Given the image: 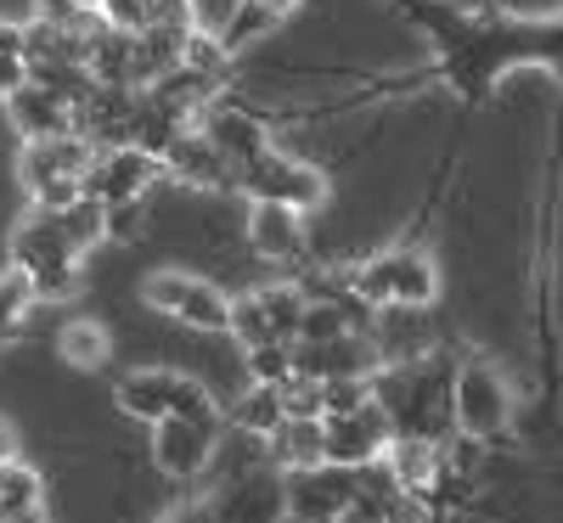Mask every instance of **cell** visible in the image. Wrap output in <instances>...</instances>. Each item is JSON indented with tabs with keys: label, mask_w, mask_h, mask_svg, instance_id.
Instances as JSON below:
<instances>
[{
	"label": "cell",
	"mask_w": 563,
	"mask_h": 523,
	"mask_svg": "<svg viewBox=\"0 0 563 523\" xmlns=\"http://www.w3.org/2000/svg\"><path fill=\"white\" fill-rule=\"evenodd\" d=\"M119 411L135 416V422H164V416H198V422H214V405H209V389L192 383L180 371H164V366H141L130 371L124 383L113 389Z\"/></svg>",
	"instance_id": "cell-1"
},
{
	"label": "cell",
	"mask_w": 563,
	"mask_h": 523,
	"mask_svg": "<svg viewBox=\"0 0 563 523\" xmlns=\"http://www.w3.org/2000/svg\"><path fill=\"white\" fill-rule=\"evenodd\" d=\"M355 293L366 299V304H429L434 293H440V270H434V259L429 254H417V248H389V254H378V259H366L361 270H355Z\"/></svg>",
	"instance_id": "cell-2"
},
{
	"label": "cell",
	"mask_w": 563,
	"mask_h": 523,
	"mask_svg": "<svg viewBox=\"0 0 563 523\" xmlns=\"http://www.w3.org/2000/svg\"><path fill=\"white\" fill-rule=\"evenodd\" d=\"M141 299L164 315H175L180 326H198V332H231V304H238V299H225L214 281L180 276V270H153L141 281Z\"/></svg>",
	"instance_id": "cell-3"
},
{
	"label": "cell",
	"mask_w": 563,
	"mask_h": 523,
	"mask_svg": "<svg viewBox=\"0 0 563 523\" xmlns=\"http://www.w3.org/2000/svg\"><path fill=\"white\" fill-rule=\"evenodd\" d=\"M158 175H164V158L130 141V147L97 153V164H90V175H85V192L102 198V203H130V198H147V186Z\"/></svg>",
	"instance_id": "cell-4"
},
{
	"label": "cell",
	"mask_w": 563,
	"mask_h": 523,
	"mask_svg": "<svg viewBox=\"0 0 563 523\" xmlns=\"http://www.w3.org/2000/svg\"><path fill=\"white\" fill-rule=\"evenodd\" d=\"M456 427L467 439H496L507 427V383H501L496 366H485V360L462 366V377H456Z\"/></svg>",
	"instance_id": "cell-5"
},
{
	"label": "cell",
	"mask_w": 563,
	"mask_h": 523,
	"mask_svg": "<svg viewBox=\"0 0 563 523\" xmlns=\"http://www.w3.org/2000/svg\"><path fill=\"white\" fill-rule=\"evenodd\" d=\"M238 180L249 186L254 198H282V203H294V209H305V214L327 198L321 169H310V164H299V158H282L276 147H271L265 158H254Z\"/></svg>",
	"instance_id": "cell-6"
},
{
	"label": "cell",
	"mask_w": 563,
	"mask_h": 523,
	"mask_svg": "<svg viewBox=\"0 0 563 523\" xmlns=\"http://www.w3.org/2000/svg\"><path fill=\"white\" fill-rule=\"evenodd\" d=\"M90 164H97V147L85 135H52V141H29L23 158H18V180L29 186V198L40 186H57V180H85Z\"/></svg>",
	"instance_id": "cell-7"
},
{
	"label": "cell",
	"mask_w": 563,
	"mask_h": 523,
	"mask_svg": "<svg viewBox=\"0 0 563 523\" xmlns=\"http://www.w3.org/2000/svg\"><path fill=\"white\" fill-rule=\"evenodd\" d=\"M158 158H164V175H175L186 186H238V164L214 147V135L203 124H186Z\"/></svg>",
	"instance_id": "cell-8"
},
{
	"label": "cell",
	"mask_w": 563,
	"mask_h": 523,
	"mask_svg": "<svg viewBox=\"0 0 563 523\" xmlns=\"http://www.w3.org/2000/svg\"><path fill=\"white\" fill-rule=\"evenodd\" d=\"M209 450H214V422H198V416L153 422V461L169 472V479H198V472L209 467Z\"/></svg>",
	"instance_id": "cell-9"
},
{
	"label": "cell",
	"mask_w": 563,
	"mask_h": 523,
	"mask_svg": "<svg viewBox=\"0 0 563 523\" xmlns=\"http://www.w3.org/2000/svg\"><path fill=\"white\" fill-rule=\"evenodd\" d=\"M7 119L23 141H52V135H74V102L57 97V90H45V85H23L7 97Z\"/></svg>",
	"instance_id": "cell-10"
},
{
	"label": "cell",
	"mask_w": 563,
	"mask_h": 523,
	"mask_svg": "<svg viewBox=\"0 0 563 523\" xmlns=\"http://www.w3.org/2000/svg\"><path fill=\"white\" fill-rule=\"evenodd\" d=\"M249 243L260 259H294L305 248V209L282 198H254L249 209Z\"/></svg>",
	"instance_id": "cell-11"
},
{
	"label": "cell",
	"mask_w": 563,
	"mask_h": 523,
	"mask_svg": "<svg viewBox=\"0 0 563 523\" xmlns=\"http://www.w3.org/2000/svg\"><path fill=\"white\" fill-rule=\"evenodd\" d=\"M63 259H79V254L68 248L57 209H40V203H34V209L18 220V231H12V265L34 276V270H45V265H63Z\"/></svg>",
	"instance_id": "cell-12"
},
{
	"label": "cell",
	"mask_w": 563,
	"mask_h": 523,
	"mask_svg": "<svg viewBox=\"0 0 563 523\" xmlns=\"http://www.w3.org/2000/svg\"><path fill=\"white\" fill-rule=\"evenodd\" d=\"M378 450H389V416L372 400L350 416H327V461H372Z\"/></svg>",
	"instance_id": "cell-13"
},
{
	"label": "cell",
	"mask_w": 563,
	"mask_h": 523,
	"mask_svg": "<svg viewBox=\"0 0 563 523\" xmlns=\"http://www.w3.org/2000/svg\"><path fill=\"white\" fill-rule=\"evenodd\" d=\"M90 74H97V85L147 90V74H141V34L102 29L97 40H90Z\"/></svg>",
	"instance_id": "cell-14"
},
{
	"label": "cell",
	"mask_w": 563,
	"mask_h": 523,
	"mask_svg": "<svg viewBox=\"0 0 563 523\" xmlns=\"http://www.w3.org/2000/svg\"><path fill=\"white\" fill-rule=\"evenodd\" d=\"M203 130L214 135V147H220L231 164H238V175H243L254 158L271 153V141H265L260 119H249V113H238V108H209V113H203Z\"/></svg>",
	"instance_id": "cell-15"
},
{
	"label": "cell",
	"mask_w": 563,
	"mask_h": 523,
	"mask_svg": "<svg viewBox=\"0 0 563 523\" xmlns=\"http://www.w3.org/2000/svg\"><path fill=\"white\" fill-rule=\"evenodd\" d=\"M265 445H271V456H276L282 467L316 472V467H327V416H288Z\"/></svg>",
	"instance_id": "cell-16"
},
{
	"label": "cell",
	"mask_w": 563,
	"mask_h": 523,
	"mask_svg": "<svg viewBox=\"0 0 563 523\" xmlns=\"http://www.w3.org/2000/svg\"><path fill=\"white\" fill-rule=\"evenodd\" d=\"M422 344H429V315H422L417 304H384L378 332H372L378 360H411Z\"/></svg>",
	"instance_id": "cell-17"
},
{
	"label": "cell",
	"mask_w": 563,
	"mask_h": 523,
	"mask_svg": "<svg viewBox=\"0 0 563 523\" xmlns=\"http://www.w3.org/2000/svg\"><path fill=\"white\" fill-rule=\"evenodd\" d=\"M57 355H63L68 366H79V371H102V366L113 360V338H108L102 321L79 315V321H68V326L57 332Z\"/></svg>",
	"instance_id": "cell-18"
},
{
	"label": "cell",
	"mask_w": 563,
	"mask_h": 523,
	"mask_svg": "<svg viewBox=\"0 0 563 523\" xmlns=\"http://www.w3.org/2000/svg\"><path fill=\"white\" fill-rule=\"evenodd\" d=\"M231 416H238V427H249V434L271 439L282 422H288V400H282V383H254L238 405H231Z\"/></svg>",
	"instance_id": "cell-19"
},
{
	"label": "cell",
	"mask_w": 563,
	"mask_h": 523,
	"mask_svg": "<svg viewBox=\"0 0 563 523\" xmlns=\"http://www.w3.org/2000/svg\"><path fill=\"white\" fill-rule=\"evenodd\" d=\"M276 23H282V12H271L265 0H238V7H231V18H225V29H220V45H225L231 57H238L243 45L265 40Z\"/></svg>",
	"instance_id": "cell-20"
},
{
	"label": "cell",
	"mask_w": 563,
	"mask_h": 523,
	"mask_svg": "<svg viewBox=\"0 0 563 523\" xmlns=\"http://www.w3.org/2000/svg\"><path fill=\"white\" fill-rule=\"evenodd\" d=\"M34 304H40V293H34L29 270H18V265H12L7 276H0V344H12V338H18Z\"/></svg>",
	"instance_id": "cell-21"
},
{
	"label": "cell",
	"mask_w": 563,
	"mask_h": 523,
	"mask_svg": "<svg viewBox=\"0 0 563 523\" xmlns=\"http://www.w3.org/2000/svg\"><path fill=\"white\" fill-rule=\"evenodd\" d=\"M180 68H192V74H203V79L225 85V74H231V52L220 45V34L192 29V34H186V52H180Z\"/></svg>",
	"instance_id": "cell-22"
},
{
	"label": "cell",
	"mask_w": 563,
	"mask_h": 523,
	"mask_svg": "<svg viewBox=\"0 0 563 523\" xmlns=\"http://www.w3.org/2000/svg\"><path fill=\"white\" fill-rule=\"evenodd\" d=\"M260 304H265V315H271V326H276V338H282V344L299 338L305 310H310L299 288H265V293H260Z\"/></svg>",
	"instance_id": "cell-23"
},
{
	"label": "cell",
	"mask_w": 563,
	"mask_h": 523,
	"mask_svg": "<svg viewBox=\"0 0 563 523\" xmlns=\"http://www.w3.org/2000/svg\"><path fill=\"white\" fill-rule=\"evenodd\" d=\"M40 507V472L23 461H0V512H29Z\"/></svg>",
	"instance_id": "cell-24"
},
{
	"label": "cell",
	"mask_w": 563,
	"mask_h": 523,
	"mask_svg": "<svg viewBox=\"0 0 563 523\" xmlns=\"http://www.w3.org/2000/svg\"><path fill=\"white\" fill-rule=\"evenodd\" d=\"M147 29H175V34H192V0H147Z\"/></svg>",
	"instance_id": "cell-25"
},
{
	"label": "cell",
	"mask_w": 563,
	"mask_h": 523,
	"mask_svg": "<svg viewBox=\"0 0 563 523\" xmlns=\"http://www.w3.org/2000/svg\"><path fill=\"white\" fill-rule=\"evenodd\" d=\"M97 12L108 18V29H124V34H141V29H147V0H102Z\"/></svg>",
	"instance_id": "cell-26"
},
{
	"label": "cell",
	"mask_w": 563,
	"mask_h": 523,
	"mask_svg": "<svg viewBox=\"0 0 563 523\" xmlns=\"http://www.w3.org/2000/svg\"><path fill=\"white\" fill-rule=\"evenodd\" d=\"M141 220H147V198L108 203V236H141Z\"/></svg>",
	"instance_id": "cell-27"
},
{
	"label": "cell",
	"mask_w": 563,
	"mask_h": 523,
	"mask_svg": "<svg viewBox=\"0 0 563 523\" xmlns=\"http://www.w3.org/2000/svg\"><path fill=\"white\" fill-rule=\"evenodd\" d=\"M29 85V57H12V52H0V97H12V90Z\"/></svg>",
	"instance_id": "cell-28"
},
{
	"label": "cell",
	"mask_w": 563,
	"mask_h": 523,
	"mask_svg": "<svg viewBox=\"0 0 563 523\" xmlns=\"http://www.w3.org/2000/svg\"><path fill=\"white\" fill-rule=\"evenodd\" d=\"M0 523H45V512H40V507H29V512H0Z\"/></svg>",
	"instance_id": "cell-29"
},
{
	"label": "cell",
	"mask_w": 563,
	"mask_h": 523,
	"mask_svg": "<svg viewBox=\"0 0 563 523\" xmlns=\"http://www.w3.org/2000/svg\"><path fill=\"white\" fill-rule=\"evenodd\" d=\"M0 461H12V434H7V422H0Z\"/></svg>",
	"instance_id": "cell-30"
},
{
	"label": "cell",
	"mask_w": 563,
	"mask_h": 523,
	"mask_svg": "<svg viewBox=\"0 0 563 523\" xmlns=\"http://www.w3.org/2000/svg\"><path fill=\"white\" fill-rule=\"evenodd\" d=\"M265 7H271V12H282V18H288V12L299 7V0H265Z\"/></svg>",
	"instance_id": "cell-31"
},
{
	"label": "cell",
	"mask_w": 563,
	"mask_h": 523,
	"mask_svg": "<svg viewBox=\"0 0 563 523\" xmlns=\"http://www.w3.org/2000/svg\"><path fill=\"white\" fill-rule=\"evenodd\" d=\"M79 7H102V0H79Z\"/></svg>",
	"instance_id": "cell-32"
}]
</instances>
